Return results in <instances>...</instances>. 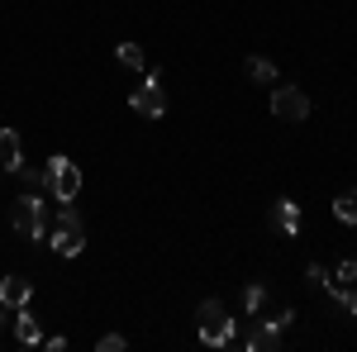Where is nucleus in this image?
<instances>
[{"label":"nucleus","mask_w":357,"mask_h":352,"mask_svg":"<svg viewBox=\"0 0 357 352\" xmlns=\"http://www.w3.org/2000/svg\"><path fill=\"white\" fill-rule=\"evenodd\" d=\"M15 338H20L24 348H33V343H43V333H38V319L20 309V319H15Z\"/></svg>","instance_id":"f8f14e48"},{"label":"nucleus","mask_w":357,"mask_h":352,"mask_svg":"<svg viewBox=\"0 0 357 352\" xmlns=\"http://www.w3.org/2000/svg\"><path fill=\"white\" fill-rule=\"evenodd\" d=\"M333 219L338 224H357V190H338L333 195Z\"/></svg>","instance_id":"9d476101"},{"label":"nucleus","mask_w":357,"mask_h":352,"mask_svg":"<svg viewBox=\"0 0 357 352\" xmlns=\"http://www.w3.org/2000/svg\"><path fill=\"white\" fill-rule=\"evenodd\" d=\"M338 281H357V257H348V262H338V271H333Z\"/></svg>","instance_id":"6ab92c4d"},{"label":"nucleus","mask_w":357,"mask_h":352,"mask_svg":"<svg viewBox=\"0 0 357 352\" xmlns=\"http://www.w3.org/2000/svg\"><path fill=\"white\" fill-rule=\"evenodd\" d=\"M305 276H310L314 286H324V281H329V271H324V267H305Z\"/></svg>","instance_id":"aec40b11"},{"label":"nucleus","mask_w":357,"mask_h":352,"mask_svg":"<svg viewBox=\"0 0 357 352\" xmlns=\"http://www.w3.org/2000/svg\"><path fill=\"white\" fill-rule=\"evenodd\" d=\"M53 247L62 252V257H77V252L86 247V234H82V229H57V234H53Z\"/></svg>","instance_id":"1a4fd4ad"},{"label":"nucleus","mask_w":357,"mask_h":352,"mask_svg":"<svg viewBox=\"0 0 357 352\" xmlns=\"http://www.w3.org/2000/svg\"><path fill=\"white\" fill-rule=\"evenodd\" d=\"M348 309H353V314H357V291H348Z\"/></svg>","instance_id":"412c9836"},{"label":"nucleus","mask_w":357,"mask_h":352,"mask_svg":"<svg viewBox=\"0 0 357 352\" xmlns=\"http://www.w3.org/2000/svg\"><path fill=\"white\" fill-rule=\"evenodd\" d=\"M43 181H48V190H53L57 200H77V190H82V167L57 153V158H48V167H43Z\"/></svg>","instance_id":"7ed1b4c3"},{"label":"nucleus","mask_w":357,"mask_h":352,"mask_svg":"<svg viewBox=\"0 0 357 352\" xmlns=\"http://www.w3.org/2000/svg\"><path fill=\"white\" fill-rule=\"evenodd\" d=\"M20 162H24V153H20V134H15V129H0V171H15Z\"/></svg>","instance_id":"0eeeda50"},{"label":"nucleus","mask_w":357,"mask_h":352,"mask_svg":"<svg viewBox=\"0 0 357 352\" xmlns=\"http://www.w3.org/2000/svg\"><path fill=\"white\" fill-rule=\"evenodd\" d=\"M15 176H24V186H29V190H33V186H48V181H43V171H33V167H24V162L15 167Z\"/></svg>","instance_id":"f3484780"},{"label":"nucleus","mask_w":357,"mask_h":352,"mask_svg":"<svg viewBox=\"0 0 357 352\" xmlns=\"http://www.w3.org/2000/svg\"><path fill=\"white\" fill-rule=\"evenodd\" d=\"M272 348H281V328H272L267 319L248 333V352H272Z\"/></svg>","instance_id":"6e6552de"},{"label":"nucleus","mask_w":357,"mask_h":352,"mask_svg":"<svg viewBox=\"0 0 357 352\" xmlns=\"http://www.w3.org/2000/svg\"><path fill=\"white\" fill-rule=\"evenodd\" d=\"M96 348H100V352H124V348H129V343H124V338H119V333H105V338H100V343H96Z\"/></svg>","instance_id":"a211bd4d"},{"label":"nucleus","mask_w":357,"mask_h":352,"mask_svg":"<svg viewBox=\"0 0 357 352\" xmlns=\"http://www.w3.org/2000/svg\"><path fill=\"white\" fill-rule=\"evenodd\" d=\"M129 105H134L138 114H148V119H158V114L167 109V91H162V72H158V67L143 77V86L129 95Z\"/></svg>","instance_id":"20e7f679"},{"label":"nucleus","mask_w":357,"mask_h":352,"mask_svg":"<svg viewBox=\"0 0 357 352\" xmlns=\"http://www.w3.org/2000/svg\"><path fill=\"white\" fill-rule=\"evenodd\" d=\"M29 296H33V286H29L24 276H5L0 281V309H24Z\"/></svg>","instance_id":"423d86ee"},{"label":"nucleus","mask_w":357,"mask_h":352,"mask_svg":"<svg viewBox=\"0 0 357 352\" xmlns=\"http://www.w3.org/2000/svg\"><path fill=\"white\" fill-rule=\"evenodd\" d=\"M57 229H82V215H77L72 200H62V210H57Z\"/></svg>","instance_id":"dca6fc26"},{"label":"nucleus","mask_w":357,"mask_h":352,"mask_svg":"<svg viewBox=\"0 0 357 352\" xmlns=\"http://www.w3.org/2000/svg\"><path fill=\"white\" fill-rule=\"evenodd\" d=\"M272 114L281 124H301L305 114H310V95H305L301 86H276L272 91Z\"/></svg>","instance_id":"39448f33"},{"label":"nucleus","mask_w":357,"mask_h":352,"mask_svg":"<svg viewBox=\"0 0 357 352\" xmlns=\"http://www.w3.org/2000/svg\"><path fill=\"white\" fill-rule=\"evenodd\" d=\"M272 219H276V229H281V234H296V224H301V210H296V200H276Z\"/></svg>","instance_id":"9b49d317"},{"label":"nucleus","mask_w":357,"mask_h":352,"mask_svg":"<svg viewBox=\"0 0 357 352\" xmlns=\"http://www.w3.org/2000/svg\"><path fill=\"white\" fill-rule=\"evenodd\" d=\"M114 57H119L124 67H134V72H143V67H148V57H143V48H138V43H119V48H114Z\"/></svg>","instance_id":"ddd939ff"},{"label":"nucleus","mask_w":357,"mask_h":352,"mask_svg":"<svg viewBox=\"0 0 357 352\" xmlns=\"http://www.w3.org/2000/svg\"><path fill=\"white\" fill-rule=\"evenodd\" d=\"M195 328H200V343L205 348H229L234 343V319H229V309H224L220 300H205L195 309Z\"/></svg>","instance_id":"f257e3e1"},{"label":"nucleus","mask_w":357,"mask_h":352,"mask_svg":"<svg viewBox=\"0 0 357 352\" xmlns=\"http://www.w3.org/2000/svg\"><path fill=\"white\" fill-rule=\"evenodd\" d=\"M10 224H15V234H24V238H33V243L48 234V215H43V205H38L33 190H24V195L10 205Z\"/></svg>","instance_id":"f03ea898"},{"label":"nucleus","mask_w":357,"mask_h":352,"mask_svg":"<svg viewBox=\"0 0 357 352\" xmlns=\"http://www.w3.org/2000/svg\"><path fill=\"white\" fill-rule=\"evenodd\" d=\"M248 77H252V82H276V67L272 62H267V57H248Z\"/></svg>","instance_id":"4468645a"},{"label":"nucleus","mask_w":357,"mask_h":352,"mask_svg":"<svg viewBox=\"0 0 357 352\" xmlns=\"http://www.w3.org/2000/svg\"><path fill=\"white\" fill-rule=\"evenodd\" d=\"M262 300H267V291H262V281H252L243 291V309L248 314H262Z\"/></svg>","instance_id":"2eb2a0df"}]
</instances>
